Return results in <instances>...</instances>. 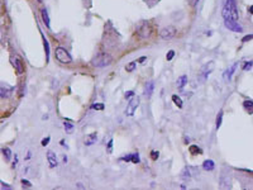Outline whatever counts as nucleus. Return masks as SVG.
<instances>
[{"label":"nucleus","instance_id":"f257e3e1","mask_svg":"<svg viewBox=\"0 0 253 190\" xmlns=\"http://www.w3.org/2000/svg\"><path fill=\"white\" fill-rule=\"evenodd\" d=\"M223 18L224 19H230V20H238V12H237V5H235V0H227L225 5L223 8Z\"/></svg>","mask_w":253,"mask_h":190},{"label":"nucleus","instance_id":"f03ea898","mask_svg":"<svg viewBox=\"0 0 253 190\" xmlns=\"http://www.w3.org/2000/svg\"><path fill=\"white\" fill-rule=\"evenodd\" d=\"M54 53H56V58L62 64H70L72 61V58L70 56V53L67 52V51L65 50L63 47H58L56 48V51H54Z\"/></svg>","mask_w":253,"mask_h":190},{"label":"nucleus","instance_id":"7ed1b4c3","mask_svg":"<svg viewBox=\"0 0 253 190\" xmlns=\"http://www.w3.org/2000/svg\"><path fill=\"white\" fill-rule=\"evenodd\" d=\"M139 103H141V99L138 98V96H136V95L130 99L129 104H128V106H127V110H125V114H127L128 117H133L134 115L137 108L139 106Z\"/></svg>","mask_w":253,"mask_h":190},{"label":"nucleus","instance_id":"20e7f679","mask_svg":"<svg viewBox=\"0 0 253 190\" xmlns=\"http://www.w3.org/2000/svg\"><path fill=\"white\" fill-rule=\"evenodd\" d=\"M224 26L227 27L232 32H237V33H242L243 28H242L241 24H238L235 20H230V19H224Z\"/></svg>","mask_w":253,"mask_h":190},{"label":"nucleus","instance_id":"39448f33","mask_svg":"<svg viewBox=\"0 0 253 190\" xmlns=\"http://www.w3.org/2000/svg\"><path fill=\"white\" fill-rule=\"evenodd\" d=\"M110 62H112V57L109 55H100L99 57H96V60H94V65L98 67H105Z\"/></svg>","mask_w":253,"mask_h":190},{"label":"nucleus","instance_id":"423d86ee","mask_svg":"<svg viewBox=\"0 0 253 190\" xmlns=\"http://www.w3.org/2000/svg\"><path fill=\"white\" fill-rule=\"evenodd\" d=\"M176 34V29L175 27L170 26V27H165L163 29L161 30V38L162 39H172Z\"/></svg>","mask_w":253,"mask_h":190},{"label":"nucleus","instance_id":"0eeeda50","mask_svg":"<svg viewBox=\"0 0 253 190\" xmlns=\"http://www.w3.org/2000/svg\"><path fill=\"white\" fill-rule=\"evenodd\" d=\"M10 62H12V65L15 67L18 74H24V65L18 56H12L10 57Z\"/></svg>","mask_w":253,"mask_h":190},{"label":"nucleus","instance_id":"6e6552de","mask_svg":"<svg viewBox=\"0 0 253 190\" xmlns=\"http://www.w3.org/2000/svg\"><path fill=\"white\" fill-rule=\"evenodd\" d=\"M213 66H214V64L213 62H209L208 65H205V66L203 67V70H201V72H200V81L201 82H204L208 79V76H209V74L211 71H213Z\"/></svg>","mask_w":253,"mask_h":190},{"label":"nucleus","instance_id":"1a4fd4ad","mask_svg":"<svg viewBox=\"0 0 253 190\" xmlns=\"http://www.w3.org/2000/svg\"><path fill=\"white\" fill-rule=\"evenodd\" d=\"M47 160H48V165H50L51 169L57 166V158H56V153L53 151L48 150L47 151Z\"/></svg>","mask_w":253,"mask_h":190},{"label":"nucleus","instance_id":"9d476101","mask_svg":"<svg viewBox=\"0 0 253 190\" xmlns=\"http://www.w3.org/2000/svg\"><path fill=\"white\" fill-rule=\"evenodd\" d=\"M237 67H238V62H235V64H233L230 67H228V70L225 71V72H224V75H223L225 80H228V81L230 80L232 76H233V74H234V71L237 70Z\"/></svg>","mask_w":253,"mask_h":190},{"label":"nucleus","instance_id":"9b49d317","mask_svg":"<svg viewBox=\"0 0 253 190\" xmlns=\"http://www.w3.org/2000/svg\"><path fill=\"white\" fill-rule=\"evenodd\" d=\"M154 90V82L153 81H148L147 84H145V89H144V95L147 96V98H151L152 96V93Z\"/></svg>","mask_w":253,"mask_h":190},{"label":"nucleus","instance_id":"f8f14e48","mask_svg":"<svg viewBox=\"0 0 253 190\" xmlns=\"http://www.w3.org/2000/svg\"><path fill=\"white\" fill-rule=\"evenodd\" d=\"M96 141H98V134H96V133H91V134H89V136H86L85 144H86V146H92L94 143H96Z\"/></svg>","mask_w":253,"mask_h":190},{"label":"nucleus","instance_id":"ddd939ff","mask_svg":"<svg viewBox=\"0 0 253 190\" xmlns=\"http://www.w3.org/2000/svg\"><path fill=\"white\" fill-rule=\"evenodd\" d=\"M203 169L206 171H213L215 169V164L213 160H205L203 162Z\"/></svg>","mask_w":253,"mask_h":190},{"label":"nucleus","instance_id":"4468645a","mask_svg":"<svg viewBox=\"0 0 253 190\" xmlns=\"http://www.w3.org/2000/svg\"><path fill=\"white\" fill-rule=\"evenodd\" d=\"M186 84H188V76L186 75H182L177 79V88L179 89H183V86Z\"/></svg>","mask_w":253,"mask_h":190},{"label":"nucleus","instance_id":"2eb2a0df","mask_svg":"<svg viewBox=\"0 0 253 190\" xmlns=\"http://www.w3.org/2000/svg\"><path fill=\"white\" fill-rule=\"evenodd\" d=\"M42 19H43V23L46 24L47 28H51L50 27V17H48V13L46 9H42Z\"/></svg>","mask_w":253,"mask_h":190},{"label":"nucleus","instance_id":"dca6fc26","mask_svg":"<svg viewBox=\"0 0 253 190\" xmlns=\"http://www.w3.org/2000/svg\"><path fill=\"white\" fill-rule=\"evenodd\" d=\"M43 44H44V51H46V61L48 62V60H50V43H48V41L44 37H43Z\"/></svg>","mask_w":253,"mask_h":190},{"label":"nucleus","instance_id":"f3484780","mask_svg":"<svg viewBox=\"0 0 253 190\" xmlns=\"http://www.w3.org/2000/svg\"><path fill=\"white\" fill-rule=\"evenodd\" d=\"M63 127H65V132H66V133H68V134L74 133V124H72V123L65 122V123H63Z\"/></svg>","mask_w":253,"mask_h":190},{"label":"nucleus","instance_id":"a211bd4d","mask_svg":"<svg viewBox=\"0 0 253 190\" xmlns=\"http://www.w3.org/2000/svg\"><path fill=\"white\" fill-rule=\"evenodd\" d=\"M3 155H4V157H5L6 161L12 160V151H10V148H8V147L3 148Z\"/></svg>","mask_w":253,"mask_h":190},{"label":"nucleus","instance_id":"6ab92c4d","mask_svg":"<svg viewBox=\"0 0 253 190\" xmlns=\"http://www.w3.org/2000/svg\"><path fill=\"white\" fill-rule=\"evenodd\" d=\"M172 100H174V103H175L176 105H177V108L181 109L182 106H183V103H182V100H181V98H180V96H177V95H172Z\"/></svg>","mask_w":253,"mask_h":190},{"label":"nucleus","instance_id":"aec40b11","mask_svg":"<svg viewBox=\"0 0 253 190\" xmlns=\"http://www.w3.org/2000/svg\"><path fill=\"white\" fill-rule=\"evenodd\" d=\"M221 120H223V110H220L219 113H218V117H216V129L218 128H220V126H221Z\"/></svg>","mask_w":253,"mask_h":190},{"label":"nucleus","instance_id":"412c9836","mask_svg":"<svg viewBox=\"0 0 253 190\" xmlns=\"http://www.w3.org/2000/svg\"><path fill=\"white\" fill-rule=\"evenodd\" d=\"M136 66H137V61H133V62H129V64L125 66V70L128 71V72H132L136 68Z\"/></svg>","mask_w":253,"mask_h":190},{"label":"nucleus","instance_id":"4be33fe9","mask_svg":"<svg viewBox=\"0 0 253 190\" xmlns=\"http://www.w3.org/2000/svg\"><path fill=\"white\" fill-rule=\"evenodd\" d=\"M243 106L245 109H253V100H245V102L243 103Z\"/></svg>","mask_w":253,"mask_h":190},{"label":"nucleus","instance_id":"5701e85b","mask_svg":"<svg viewBox=\"0 0 253 190\" xmlns=\"http://www.w3.org/2000/svg\"><path fill=\"white\" fill-rule=\"evenodd\" d=\"M130 161L134 162V164H138V162H141V158H139V155L138 153H134V155H130Z\"/></svg>","mask_w":253,"mask_h":190},{"label":"nucleus","instance_id":"b1692460","mask_svg":"<svg viewBox=\"0 0 253 190\" xmlns=\"http://www.w3.org/2000/svg\"><path fill=\"white\" fill-rule=\"evenodd\" d=\"M92 110H103L104 109V104L103 103H98V104H92L91 105Z\"/></svg>","mask_w":253,"mask_h":190},{"label":"nucleus","instance_id":"393cba45","mask_svg":"<svg viewBox=\"0 0 253 190\" xmlns=\"http://www.w3.org/2000/svg\"><path fill=\"white\" fill-rule=\"evenodd\" d=\"M190 152H191L192 155H195L196 152H197V153H201V151L199 150V147H197V146H191V147H190Z\"/></svg>","mask_w":253,"mask_h":190},{"label":"nucleus","instance_id":"a878e982","mask_svg":"<svg viewBox=\"0 0 253 190\" xmlns=\"http://www.w3.org/2000/svg\"><path fill=\"white\" fill-rule=\"evenodd\" d=\"M174 56H175V51H168V53L166 55V58H167V61H171L172 58H174Z\"/></svg>","mask_w":253,"mask_h":190},{"label":"nucleus","instance_id":"bb28decb","mask_svg":"<svg viewBox=\"0 0 253 190\" xmlns=\"http://www.w3.org/2000/svg\"><path fill=\"white\" fill-rule=\"evenodd\" d=\"M252 65H253V62L252 61H249V62H247V64L244 65V67H243V70L244 71H247V70H251L252 68Z\"/></svg>","mask_w":253,"mask_h":190},{"label":"nucleus","instance_id":"cd10ccee","mask_svg":"<svg viewBox=\"0 0 253 190\" xmlns=\"http://www.w3.org/2000/svg\"><path fill=\"white\" fill-rule=\"evenodd\" d=\"M50 141H51V137H46V138H43V140H42V146H47V144L50 143Z\"/></svg>","mask_w":253,"mask_h":190},{"label":"nucleus","instance_id":"c85d7f7f","mask_svg":"<svg viewBox=\"0 0 253 190\" xmlns=\"http://www.w3.org/2000/svg\"><path fill=\"white\" fill-rule=\"evenodd\" d=\"M151 157H152V160H157L158 152H157V151H152V152H151Z\"/></svg>","mask_w":253,"mask_h":190},{"label":"nucleus","instance_id":"c756f323","mask_svg":"<svg viewBox=\"0 0 253 190\" xmlns=\"http://www.w3.org/2000/svg\"><path fill=\"white\" fill-rule=\"evenodd\" d=\"M113 142H114V141H113V140H110V141H109V143H108V152H109V153L113 151Z\"/></svg>","mask_w":253,"mask_h":190},{"label":"nucleus","instance_id":"7c9ffc66","mask_svg":"<svg viewBox=\"0 0 253 190\" xmlns=\"http://www.w3.org/2000/svg\"><path fill=\"white\" fill-rule=\"evenodd\" d=\"M249 39H253V34H249V36H245V37H244L242 41H243V42H247V41H249Z\"/></svg>","mask_w":253,"mask_h":190},{"label":"nucleus","instance_id":"2f4dec72","mask_svg":"<svg viewBox=\"0 0 253 190\" xmlns=\"http://www.w3.org/2000/svg\"><path fill=\"white\" fill-rule=\"evenodd\" d=\"M1 188H3V189L5 188V189H8V190H9V189H12V186H10V185H8V184H4V182L1 181Z\"/></svg>","mask_w":253,"mask_h":190},{"label":"nucleus","instance_id":"473e14b6","mask_svg":"<svg viewBox=\"0 0 253 190\" xmlns=\"http://www.w3.org/2000/svg\"><path fill=\"white\" fill-rule=\"evenodd\" d=\"M128 96H134V93H133V91H128V93H125V98H128Z\"/></svg>","mask_w":253,"mask_h":190},{"label":"nucleus","instance_id":"72a5a7b5","mask_svg":"<svg viewBox=\"0 0 253 190\" xmlns=\"http://www.w3.org/2000/svg\"><path fill=\"white\" fill-rule=\"evenodd\" d=\"M22 184H24V185H28V186H32V184H30L29 181H27V180H22Z\"/></svg>","mask_w":253,"mask_h":190},{"label":"nucleus","instance_id":"f704fd0d","mask_svg":"<svg viewBox=\"0 0 253 190\" xmlns=\"http://www.w3.org/2000/svg\"><path fill=\"white\" fill-rule=\"evenodd\" d=\"M26 160H30V152H28V155H27V157H26Z\"/></svg>","mask_w":253,"mask_h":190},{"label":"nucleus","instance_id":"c9c22d12","mask_svg":"<svg viewBox=\"0 0 253 190\" xmlns=\"http://www.w3.org/2000/svg\"><path fill=\"white\" fill-rule=\"evenodd\" d=\"M144 60H145V56H142V57H141V60H139V62H143Z\"/></svg>","mask_w":253,"mask_h":190},{"label":"nucleus","instance_id":"e433bc0d","mask_svg":"<svg viewBox=\"0 0 253 190\" xmlns=\"http://www.w3.org/2000/svg\"><path fill=\"white\" fill-rule=\"evenodd\" d=\"M76 185H77V186H79V188H81V189H84V185H82V184H80V182H79V184H76Z\"/></svg>","mask_w":253,"mask_h":190},{"label":"nucleus","instance_id":"4c0bfd02","mask_svg":"<svg viewBox=\"0 0 253 190\" xmlns=\"http://www.w3.org/2000/svg\"><path fill=\"white\" fill-rule=\"evenodd\" d=\"M249 13H251V14H253V5L251 6V8H249Z\"/></svg>","mask_w":253,"mask_h":190},{"label":"nucleus","instance_id":"58836bf2","mask_svg":"<svg viewBox=\"0 0 253 190\" xmlns=\"http://www.w3.org/2000/svg\"><path fill=\"white\" fill-rule=\"evenodd\" d=\"M63 162H67V156H63Z\"/></svg>","mask_w":253,"mask_h":190},{"label":"nucleus","instance_id":"ea45409f","mask_svg":"<svg viewBox=\"0 0 253 190\" xmlns=\"http://www.w3.org/2000/svg\"><path fill=\"white\" fill-rule=\"evenodd\" d=\"M38 1H43V0H38Z\"/></svg>","mask_w":253,"mask_h":190}]
</instances>
